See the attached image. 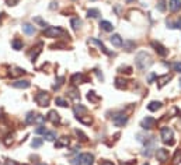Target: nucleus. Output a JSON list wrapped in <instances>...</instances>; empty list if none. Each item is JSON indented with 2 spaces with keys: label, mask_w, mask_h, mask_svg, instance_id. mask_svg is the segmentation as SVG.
<instances>
[{
  "label": "nucleus",
  "mask_w": 181,
  "mask_h": 165,
  "mask_svg": "<svg viewBox=\"0 0 181 165\" xmlns=\"http://www.w3.org/2000/svg\"><path fill=\"white\" fill-rule=\"evenodd\" d=\"M44 122H45V116H42V115H37V116H35L34 123H40V125H42Z\"/></svg>",
  "instance_id": "c9c22d12"
},
{
  "label": "nucleus",
  "mask_w": 181,
  "mask_h": 165,
  "mask_svg": "<svg viewBox=\"0 0 181 165\" xmlns=\"http://www.w3.org/2000/svg\"><path fill=\"white\" fill-rule=\"evenodd\" d=\"M44 35L48 38H59L62 35H66V31H63L60 27H48L44 31Z\"/></svg>",
  "instance_id": "20e7f679"
},
{
  "label": "nucleus",
  "mask_w": 181,
  "mask_h": 165,
  "mask_svg": "<svg viewBox=\"0 0 181 165\" xmlns=\"http://www.w3.org/2000/svg\"><path fill=\"white\" fill-rule=\"evenodd\" d=\"M46 119H48L49 122H52L54 125H56V123L60 122V116L56 111H49V113L46 115Z\"/></svg>",
  "instance_id": "ddd939ff"
},
{
  "label": "nucleus",
  "mask_w": 181,
  "mask_h": 165,
  "mask_svg": "<svg viewBox=\"0 0 181 165\" xmlns=\"http://www.w3.org/2000/svg\"><path fill=\"white\" fill-rule=\"evenodd\" d=\"M156 125V119L152 116H146L143 120L141 122V126L145 129V130H150V129H153Z\"/></svg>",
  "instance_id": "423d86ee"
},
{
  "label": "nucleus",
  "mask_w": 181,
  "mask_h": 165,
  "mask_svg": "<svg viewBox=\"0 0 181 165\" xmlns=\"http://www.w3.org/2000/svg\"><path fill=\"white\" fill-rule=\"evenodd\" d=\"M87 99L91 101V102H97V101L100 99V97H98V95H97L94 91H88V92H87Z\"/></svg>",
  "instance_id": "a878e982"
},
{
  "label": "nucleus",
  "mask_w": 181,
  "mask_h": 165,
  "mask_svg": "<svg viewBox=\"0 0 181 165\" xmlns=\"http://www.w3.org/2000/svg\"><path fill=\"white\" fill-rule=\"evenodd\" d=\"M152 46L155 48L156 53H157L159 56H167V53H169V50H167L166 48L163 46V45L159 44V42H156V41H153V42H152Z\"/></svg>",
  "instance_id": "1a4fd4ad"
},
{
  "label": "nucleus",
  "mask_w": 181,
  "mask_h": 165,
  "mask_svg": "<svg viewBox=\"0 0 181 165\" xmlns=\"http://www.w3.org/2000/svg\"><path fill=\"white\" fill-rule=\"evenodd\" d=\"M23 32L27 34V35H34L35 34V27L31 24H24L23 25Z\"/></svg>",
  "instance_id": "6ab92c4d"
},
{
  "label": "nucleus",
  "mask_w": 181,
  "mask_h": 165,
  "mask_svg": "<svg viewBox=\"0 0 181 165\" xmlns=\"http://www.w3.org/2000/svg\"><path fill=\"white\" fill-rule=\"evenodd\" d=\"M100 165H114V164L111 161H101V162H100Z\"/></svg>",
  "instance_id": "a18cd8bd"
},
{
  "label": "nucleus",
  "mask_w": 181,
  "mask_h": 165,
  "mask_svg": "<svg viewBox=\"0 0 181 165\" xmlns=\"http://www.w3.org/2000/svg\"><path fill=\"white\" fill-rule=\"evenodd\" d=\"M135 63H136V67H138L139 70H146L152 66L153 60H152V57H150L149 53L145 52V50H142V52H139L138 55H136Z\"/></svg>",
  "instance_id": "f257e3e1"
},
{
  "label": "nucleus",
  "mask_w": 181,
  "mask_h": 165,
  "mask_svg": "<svg viewBox=\"0 0 181 165\" xmlns=\"http://www.w3.org/2000/svg\"><path fill=\"white\" fill-rule=\"evenodd\" d=\"M35 102L40 106L45 108V106H49V102H51V95L45 91H40L37 95H35Z\"/></svg>",
  "instance_id": "39448f33"
},
{
  "label": "nucleus",
  "mask_w": 181,
  "mask_h": 165,
  "mask_svg": "<svg viewBox=\"0 0 181 165\" xmlns=\"http://www.w3.org/2000/svg\"><path fill=\"white\" fill-rule=\"evenodd\" d=\"M173 70L174 71H177V73H181V63L180 62H177V63H173Z\"/></svg>",
  "instance_id": "4c0bfd02"
},
{
  "label": "nucleus",
  "mask_w": 181,
  "mask_h": 165,
  "mask_svg": "<svg viewBox=\"0 0 181 165\" xmlns=\"http://www.w3.org/2000/svg\"><path fill=\"white\" fill-rule=\"evenodd\" d=\"M17 2H18V0H6V3H7L9 6H14V4H17Z\"/></svg>",
  "instance_id": "79ce46f5"
},
{
  "label": "nucleus",
  "mask_w": 181,
  "mask_h": 165,
  "mask_svg": "<svg viewBox=\"0 0 181 165\" xmlns=\"http://www.w3.org/2000/svg\"><path fill=\"white\" fill-rule=\"evenodd\" d=\"M55 103L62 106V108H66V106H68V101L63 99V98H56V99H55Z\"/></svg>",
  "instance_id": "2f4dec72"
},
{
  "label": "nucleus",
  "mask_w": 181,
  "mask_h": 165,
  "mask_svg": "<svg viewBox=\"0 0 181 165\" xmlns=\"http://www.w3.org/2000/svg\"><path fill=\"white\" fill-rule=\"evenodd\" d=\"M69 145V137H60L56 143H55V147L60 148V147H68Z\"/></svg>",
  "instance_id": "a211bd4d"
},
{
  "label": "nucleus",
  "mask_w": 181,
  "mask_h": 165,
  "mask_svg": "<svg viewBox=\"0 0 181 165\" xmlns=\"http://www.w3.org/2000/svg\"><path fill=\"white\" fill-rule=\"evenodd\" d=\"M44 139H46L48 141H54V140L56 139V133L52 130H46L45 133H44Z\"/></svg>",
  "instance_id": "b1692460"
},
{
  "label": "nucleus",
  "mask_w": 181,
  "mask_h": 165,
  "mask_svg": "<svg viewBox=\"0 0 181 165\" xmlns=\"http://www.w3.org/2000/svg\"><path fill=\"white\" fill-rule=\"evenodd\" d=\"M155 78H157V77H156V74H150V76H149V83H152V81L155 80Z\"/></svg>",
  "instance_id": "49530a36"
},
{
  "label": "nucleus",
  "mask_w": 181,
  "mask_h": 165,
  "mask_svg": "<svg viewBox=\"0 0 181 165\" xmlns=\"http://www.w3.org/2000/svg\"><path fill=\"white\" fill-rule=\"evenodd\" d=\"M98 16H100V11L97 10V8H90V10L87 11V17H88V18H97Z\"/></svg>",
  "instance_id": "cd10ccee"
},
{
  "label": "nucleus",
  "mask_w": 181,
  "mask_h": 165,
  "mask_svg": "<svg viewBox=\"0 0 181 165\" xmlns=\"http://www.w3.org/2000/svg\"><path fill=\"white\" fill-rule=\"evenodd\" d=\"M170 80H171V74H163V76H160V77H157V83H159L157 85H159V88L164 87Z\"/></svg>",
  "instance_id": "2eb2a0df"
},
{
  "label": "nucleus",
  "mask_w": 181,
  "mask_h": 165,
  "mask_svg": "<svg viewBox=\"0 0 181 165\" xmlns=\"http://www.w3.org/2000/svg\"><path fill=\"white\" fill-rule=\"evenodd\" d=\"M132 46H135L133 42H126V50H131V49H132Z\"/></svg>",
  "instance_id": "37998d69"
},
{
  "label": "nucleus",
  "mask_w": 181,
  "mask_h": 165,
  "mask_svg": "<svg viewBox=\"0 0 181 165\" xmlns=\"http://www.w3.org/2000/svg\"><path fill=\"white\" fill-rule=\"evenodd\" d=\"M160 136H161V140H163L164 144H169V145H173L174 144V133L170 127H161L160 129Z\"/></svg>",
  "instance_id": "7ed1b4c3"
},
{
  "label": "nucleus",
  "mask_w": 181,
  "mask_h": 165,
  "mask_svg": "<svg viewBox=\"0 0 181 165\" xmlns=\"http://www.w3.org/2000/svg\"><path fill=\"white\" fill-rule=\"evenodd\" d=\"M88 44H93V45H97V46L100 48V50H101V52H104L105 55H112V53L110 52V50L107 49V48L104 46V44H102L101 41H98V39H96V38H90L88 39Z\"/></svg>",
  "instance_id": "9d476101"
},
{
  "label": "nucleus",
  "mask_w": 181,
  "mask_h": 165,
  "mask_svg": "<svg viewBox=\"0 0 181 165\" xmlns=\"http://www.w3.org/2000/svg\"><path fill=\"white\" fill-rule=\"evenodd\" d=\"M112 122L115 126H118V127H121V126H124L125 123L128 122V116L124 113H117L115 116L112 117Z\"/></svg>",
  "instance_id": "0eeeda50"
},
{
  "label": "nucleus",
  "mask_w": 181,
  "mask_h": 165,
  "mask_svg": "<svg viewBox=\"0 0 181 165\" xmlns=\"http://www.w3.org/2000/svg\"><path fill=\"white\" fill-rule=\"evenodd\" d=\"M93 2H94V0H93Z\"/></svg>",
  "instance_id": "603ef678"
},
{
  "label": "nucleus",
  "mask_w": 181,
  "mask_h": 165,
  "mask_svg": "<svg viewBox=\"0 0 181 165\" xmlns=\"http://www.w3.org/2000/svg\"><path fill=\"white\" fill-rule=\"evenodd\" d=\"M70 24H72V28H73V30H79L80 25H82V21H80L79 18H72Z\"/></svg>",
  "instance_id": "c85d7f7f"
},
{
  "label": "nucleus",
  "mask_w": 181,
  "mask_h": 165,
  "mask_svg": "<svg viewBox=\"0 0 181 165\" xmlns=\"http://www.w3.org/2000/svg\"><path fill=\"white\" fill-rule=\"evenodd\" d=\"M42 143H44V140L42 139H40V137H37V139H34L31 141V145L34 148H38V147H41V145H42Z\"/></svg>",
  "instance_id": "c756f323"
},
{
  "label": "nucleus",
  "mask_w": 181,
  "mask_h": 165,
  "mask_svg": "<svg viewBox=\"0 0 181 165\" xmlns=\"http://www.w3.org/2000/svg\"><path fill=\"white\" fill-rule=\"evenodd\" d=\"M160 108H161V102H159V101H152V102L147 105V109L152 112L157 111V109H160Z\"/></svg>",
  "instance_id": "412c9836"
},
{
  "label": "nucleus",
  "mask_w": 181,
  "mask_h": 165,
  "mask_svg": "<svg viewBox=\"0 0 181 165\" xmlns=\"http://www.w3.org/2000/svg\"><path fill=\"white\" fill-rule=\"evenodd\" d=\"M63 81H65V77H58L56 84H54V89H59V88H60V85L63 84Z\"/></svg>",
  "instance_id": "72a5a7b5"
},
{
  "label": "nucleus",
  "mask_w": 181,
  "mask_h": 165,
  "mask_svg": "<svg viewBox=\"0 0 181 165\" xmlns=\"http://www.w3.org/2000/svg\"><path fill=\"white\" fill-rule=\"evenodd\" d=\"M143 165H149V164H147V162H146V164H143Z\"/></svg>",
  "instance_id": "8fccbe9b"
},
{
  "label": "nucleus",
  "mask_w": 181,
  "mask_h": 165,
  "mask_svg": "<svg viewBox=\"0 0 181 165\" xmlns=\"http://www.w3.org/2000/svg\"><path fill=\"white\" fill-rule=\"evenodd\" d=\"M94 155L90 153H84L77 155L74 159H72V165H93Z\"/></svg>",
  "instance_id": "f03ea898"
},
{
  "label": "nucleus",
  "mask_w": 181,
  "mask_h": 165,
  "mask_svg": "<svg viewBox=\"0 0 181 165\" xmlns=\"http://www.w3.org/2000/svg\"><path fill=\"white\" fill-rule=\"evenodd\" d=\"M156 157H157V159L160 162H166L169 159V150H166V148H157L156 150Z\"/></svg>",
  "instance_id": "6e6552de"
},
{
  "label": "nucleus",
  "mask_w": 181,
  "mask_h": 165,
  "mask_svg": "<svg viewBox=\"0 0 181 165\" xmlns=\"http://www.w3.org/2000/svg\"><path fill=\"white\" fill-rule=\"evenodd\" d=\"M76 134H77V136H80V137H82V139H80V140H83V141H86V140H87V136H86V134L83 133V131L76 130Z\"/></svg>",
  "instance_id": "ea45409f"
},
{
  "label": "nucleus",
  "mask_w": 181,
  "mask_h": 165,
  "mask_svg": "<svg viewBox=\"0 0 181 165\" xmlns=\"http://www.w3.org/2000/svg\"><path fill=\"white\" fill-rule=\"evenodd\" d=\"M77 120H80L83 125H90V123L93 122V119H91L90 116H86V117L84 116H79V117H77Z\"/></svg>",
  "instance_id": "7c9ffc66"
},
{
  "label": "nucleus",
  "mask_w": 181,
  "mask_h": 165,
  "mask_svg": "<svg viewBox=\"0 0 181 165\" xmlns=\"http://www.w3.org/2000/svg\"><path fill=\"white\" fill-rule=\"evenodd\" d=\"M84 81H86V77H84V74H82V73H74L70 78V83L73 84V85L82 84V83H84Z\"/></svg>",
  "instance_id": "9b49d317"
},
{
  "label": "nucleus",
  "mask_w": 181,
  "mask_h": 165,
  "mask_svg": "<svg viewBox=\"0 0 181 165\" xmlns=\"http://www.w3.org/2000/svg\"><path fill=\"white\" fill-rule=\"evenodd\" d=\"M12 46H13V49H14V50H20V49H23L24 42L21 41V39H17V38H16L14 41L12 42Z\"/></svg>",
  "instance_id": "4be33fe9"
},
{
  "label": "nucleus",
  "mask_w": 181,
  "mask_h": 165,
  "mask_svg": "<svg viewBox=\"0 0 181 165\" xmlns=\"http://www.w3.org/2000/svg\"><path fill=\"white\" fill-rule=\"evenodd\" d=\"M115 87L117 88H125L126 87V80H124V78H115Z\"/></svg>",
  "instance_id": "bb28decb"
},
{
  "label": "nucleus",
  "mask_w": 181,
  "mask_h": 165,
  "mask_svg": "<svg viewBox=\"0 0 181 165\" xmlns=\"http://www.w3.org/2000/svg\"><path fill=\"white\" fill-rule=\"evenodd\" d=\"M34 22H37V24H40L41 25V27H42V28H48V24H46V22L45 21H44V20L42 18H41V17H35V18H34Z\"/></svg>",
  "instance_id": "473e14b6"
},
{
  "label": "nucleus",
  "mask_w": 181,
  "mask_h": 165,
  "mask_svg": "<svg viewBox=\"0 0 181 165\" xmlns=\"http://www.w3.org/2000/svg\"><path fill=\"white\" fill-rule=\"evenodd\" d=\"M35 116H37V115H35L34 112H28L26 116V125H32V123L35 122Z\"/></svg>",
  "instance_id": "393cba45"
},
{
  "label": "nucleus",
  "mask_w": 181,
  "mask_h": 165,
  "mask_svg": "<svg viewBox=\"0 0 181 165\" xmlns=\"http://www.w3.org/2000/svg\"><path fill=\"white\" fill-rule=\"evenodd\" d=\"M46 131V129H45V126H42V125H40L37 129H35V133L37 134H44Z\"/></svg>",
  "instance_id": "e433bc0d"
},
{
  "label": "nucleus",
  "mask_w": 181,
  "mask_h": 165,
  "mask_svg": "<svg viewBox=\"0 0 181 165\" xmlns=\"http://www.w3.org/2000/svg\"><path fill=\"white\" fill-rule=\"evenodd\" d=\"M119 71H121V73H126V74H131V73H132V69H131V67H128V66H125V67H121V69H119Z\"/></svg>",
  "instance_id": "58836bf2"
},
{
  "label": "nucleus",
  "mask_w": 181,
  "mask_h": 165,
  "mask_svg": "<svg viewBox=\"0 0 181 165\" xmlns=\"http://www.w3.org/2000/svg\"><path fill=\"white\" fill-rule=\"evenodd\" d=\"M3 143H4V145H10L13 143V136L12 134H9V136H6L3 139Z\"/></svg>",
  "instance_id": "f704fd0d"
},
{
  "label": "nucleus",
  "mask_w": 181,
  "mask_h": 165,
  "mask_svg": "<svg viewBox=\"0 0 181 165\" xmlns=\"http://www.w3.org/2000/svg\"><path fill=\"white\" fill-rule=\"evenodd\" d=\"M100 28H101L102 31H105V32H111V31L114 30V25L111 24L110 21H105V20H102V21H100Z\"/></svg>",
  "instance_id": "dca6fc26"
},
{
  "label": "nucleus",
  "mask_w": 181,
  "mask_h": 165,
  "mask_svg": "<svg viewBox=\"0 0 181 165\" xmlns=\"http://www.w3.org/2000/svg\"><path fill=\"white\" fill-rule=\"evenodd\" d=\"M38 165H45V164H38Z\"/></svg>",
  "instance_id": "09e8293b"
},
{
  "label": "nucleus",
  "mask_w": 181,
  "mask_h": 165,
  "mask_svg": "<svg viewBox=\"0 0 181 165\" xmlns=\"http://www.w3.org/2000/svg\"><path fill=\"white\" fill-rule=\"evenodd\" d=\"M12 85L14 87V88L26 89V88H30V87H31V83H30L28 80H17V81H14V83H12Z\"/></svg>",
  "instance_id": "f8f14e48"
},
{
  "label": "nucleus",
  "mask_w": 181,
  "mask_h": 165,
  "mask_svg": "<svg viewBox=\"0 0 181 165\" xmlns=\"http://www.w3.org/2000/svg\"><path fill=\"white\" fill-rule=\"evenodd\" d=\"M55 7H58V3L52 2V3H51V8H55Z\"/></svg>",
  "instance_id": "de8ad7c7"
},
{
  "label": "nucleus",
  "mask_w": 181,
  "mask_h": 165,
  "mask_svg": "<svg viewBox=\"0 0 181 165\" xmlns=\"http://www.w3.org/2000/svg\"><path fill=\"white\" fill-rule=\"evenodd\" d=\"M68 95L70 98H73V99H79L80 98V94H79V89L74 88V87H72V88L68 89Z\"/></svg>",
  "instance_id": "aec40b11"
},
{
  "label": "nucleus",
  "mask_w": 181,
  "mask_h": 165,
  "mask_svg": "<svg viewBox=\"0 0 181 165\" xmlns=\"http://www.w3.org/2000/svg\"><path fill=\"white\" fill-rule=\"evenodd\" d=\"M110 41H111V44H112L114 46H122V44H124L122 38L118 35V34H114V35L110 38Z\"/></svg>",
  "instance_id": "f3484780"
},
{
  "label": "nucleus",
  "mask_w": 181,
  "mask_h": 165,
  "mask_svg": "<svg viewBox=\"0 0 181 165\" xmlns=\"http://www.w3.org/2000/svg\"><path fill=\"white\" fill-rule=\"evenodd\" d=\"M159 10H160V11H164V10H166V6H164V2H163V0H161L160 3H159Z\"/></svg>",
  "instance_id": "a19ab883"
},
{
  "label": "nucleus",
  "mask_w": 181,
  "mask_h": 165,
  "mask_svg": "<svg viewBox=\"0 0 181 165\" xmlns=\"http://www.w3.org/2000/svg\"><path fill=\"white\" fill-rule=\"evenodd\" d=\"M23 165H27V164H23Z\"/></svg>",
  "instance_id": "3c124183"
},
{
  "label": "nucleus",
  "mask_w": 181,
  "mask_h": 165,
  "mask_svg": "<svg viewBox=\"0 0 181 165\" xmlns=\"http://www.w3.org/2000/svg\"><path fill=\"white\" fill-rule=\"evenodd\" d=\"M73 111H74V115H76V117H79V116H82V113H84L87 109H86V106H83V105H76L73 108Z\"/></svg>",
  "instance_id": "5701e85b"
},
{
  "label": "nucleus",
  "mask_w": 181,
  "mask_h": 165,
  "mask_svg": "<svg viewBox=\"0 0 181 165\" xmlns=\"http://www.w3.org/2000/svg\"><path fill=\"white\" fill-rule=\"evenodd\" d=\"M169 8L171 13H177L181 10V0H170L169 2Z\"/></svg>",
  "instance_id": "4468645a"
},
{
  "label": "nucleus",
  "mask_w": 181,
  "mask_h": 165,
  "mask_svg": "<svg viewBox=\"0 0 181 165\" xmlns=\"http://www.w3.org/2000/svg\"><path fill=\"white\" fill-rule=\"evenodd\" d=\"M6 165H17V162L13 161V159H9V161H6Z\"/></svg>",
  "instance_id": "c03bdc74"
}]
</instances>
